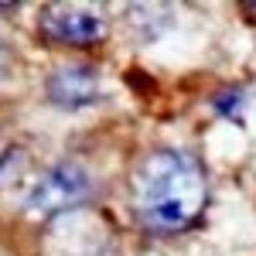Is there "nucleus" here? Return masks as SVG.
I'll return each mask as SVG.
<instances>
[{"instance_id": "obj_1", "label": "nucleus", "mask_w": 256, "mask_h": 256, "mask_svg": "<svg viewBox=\"0 0 256 256\" xmlns=\"http://www.w3.org/2000/svg\"><path fill=\"white\" fill-rule=\"evenodd\" d=\"M208 205V181L181 150H154L134 174V208L140 226L174 236L192 229Z\"/></svg>"}, {"instance_id": "obj_2", "label": "nucleus", "mask_w": 256, "mask_h": 256, "mask_svg": "<svg viewBox=\"0 0 256 256\" xmlns=\"http://www.w3.org/2000/svg\"><path fill=\"white\" fill-rule=\"evenodd\" d=\"M89 192H92V181L86 174V168L72 164V160L52 164L28 188V208L38 212V216H55V212L76 208L79 202H86Z\"/></svg>"}, {"instance_id": "obj_3", "label": "nucleus", "mask_w": 256, "mask_h": 256, "mask_svg": "<svg viewBox=\"0 0 256 256\" xmlns=\"http://www.w3.org/2000/svg\"><path fill=\"white\" fill-rule=\"evenodd\" d=\"M41 28L44 34L65 44H96L106 38V20L99 10L86 4H55L41 10Z\"/></svg>"}, {"instance_id": "obj_4", "label": "nucleus", "mask_w": 256, "mask_h": 256, "mask_svg": "<svg viewBox=\"0 0 256 256\" xmlns=\"http://www.w3.org/2000/svg\"><path fill=\"white\" fill-rule=\"evenodd\" d=\"M48 96L65 110H82L99 99V76L92 68H79V65L58 68L48 79Z\"/></svg>"}]
</instances>
